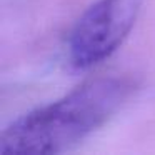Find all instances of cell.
Masks as SVG:
<instances>
[{
  "label": "cell",
  "instance_id": "cell-1",
  "mask_svg": "<svg viewBox=\"0 0 155 155\" xmlns=\"http://www.w3.org/2000/svg\"><path fill=\"white\" fill-rule=\"evenodd\" d=\"M134 88L135 84L125 77L84 82L5 127L0 134V155H52L68 150L107 124Z\"/></svg>",
  "mask_w": 155,
  "mask_h": 155
},
{
  "label": "cell",
  "instance_id": "cell-2",
  "mask_svg": "<svg viewBox=\"0 0 155 155\" xmlns=\"http://www.w3.org/2000/svg\"><path fill=\"white\" fill-rule=\"evenodd\" d=\"M143 0H97L78 17L68 37V60L88 70L110 58L134 28Z\"/></svg>",
  "mask_w": 155,
  "mask_h": 155
}]
</instances>
